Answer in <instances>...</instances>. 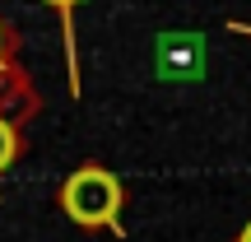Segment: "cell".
<instances>
[{
	"mask_svg": "<svg viewBox=\"0 0 251 242\" xmlns=\"http://www.w3.org/2000/svg\"><path fill=\"white\" fill-rule=\"evenodd\" d=\"M121 205H126V187H121L117 172L102 168V163H79V168L61 182V210L79 228H102V233H112V238H126Z\"/></svg>",
	"mask_w": 251,
	"mask_h": 242,
	"instance_id": "obj_1",
	"label": "cell"
},
{
	"mask_svg": "<svg viewBox=\"0 0 251 242\" xmlns=\"http://www.w3.org/2000/svg\"><path fill=\"white\" fill-rule=\"evenodd\" d=\"M158 75L163 80H191L205 70V42L196 33H158Z\"/></svg>",
	"mask_w": 251,
	"mask_h": 242,
	"instance_id": "obj_2",
	"label": "cell"
},
{
	"mask_svg": "<svg viewBox=\"0 0 251 242\" xmlns=\"http://www.w3.org/2000/svg\"><path fill=\"white\" fill-rule=\"evenodd\" d=\"M33 108H37V98H33L28 75L19 70V65H5V70H0V117H9V121L19 126Z\"/></svg>",
	"mask_w": 251,
	"mask_h": 242,
	"instance_id": "obj_3",
	"label": "cell"
},
{
	"mask_svg": "<svg viewBox=\"0 0 251 242\" xmlns=\"http://www.w3.org/2000/svg\"><path fill=\"white\" fill-rule=\"evenodd\" d=\"M42 5L56 9V19H61V33H65V65H70V89L79 93V56H75V9L84 5V0H42Z\"/></svg>",
	"mask_w": 251,
	"mask_h": 242,
	"instance_id": "obj_4",
	"label": "cell"
},
{
	"mask_svg": "<svg viewBox=\"0 0 251 242\" xmlns=\"http://www.w3.org/2000/svg\"><path fill=\"white\" fill-rule=\"evenodd\" d=\"M19 154H24V135H19V126L9 117H0V177L19 163Z\"/></svg>",
	"mask_w": 251,
	"mask_h": 242,
	"instance_id": "obj_5",
	"label": "cell"
},
{
	"mask_svg": "<svg viewBox=\"0 0 251 242\" xmlns=\"http://www.w3.org/2000/svg\"><path fill=\"white\" fill-rule=\"evenodd\" d=\"M14 47H19V37H14V28L5 24V14H0V70L14 65Z\"/></svg>",
	"mask_w": 251,
	"mask_h": 242,
	"instance_id": "obj_6",
	"label": "cell"
},
{
	"mask_svg": "<svg viewBox=\"0 0 251 242\" xmlns=\"http://www.w3.org/2000/svg\"><path fill=\"white\" fill-rule=\"evenodd\" d=\"M228 33H242V37H251V24H237V19H233V24H228Z\"/></svg>",
	"mask_w": 251,
	"mask_h": 242,
	"instance_id": "obj_7",
	"label": "cell"
},
{
	"mask_svg": "<svg viewBox=\"0 0 251 242\" xmlns=\"http://www.w3.org/2000/svg\"><path fill=\"white\" fill-rule=\"evenodd\" d=\"M237 242H251V219L242 224V233H237Z\"/></svg>",
	"mask_w": 251,
	"mask_h": 242,
	"instance_id": "obj_8",
	"label": "cell"
}]
</instances>
